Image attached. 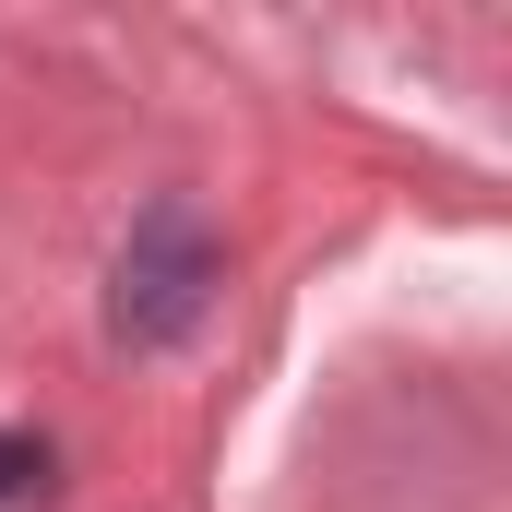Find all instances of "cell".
<instances>
[{
    "mask_svg": "<svg viewBox=\"0 0 512 512\" xmlns=\"http://www.w3.org/2000/svg\"><path fill=\"white\" fill-rule=\"evenodd\" d=\"M203 298H215V227H203L191 203H155V215L131 227L120 274H108V334H120V346H179V334L203 322Z\"/></svg>",
    "mask_w": 512,
    "mask_h": 512,
    "instance_id": "1",
    "label": "cell"
},
{
    "mask_svg": "<svg viewBox=\"0 0 512 512\" xmlns=\"http://www.w3.org/2000/svg\"><path fill=\"white\" fill-rule=\"evenodd\" d=\"M60 489V465H48V441H24V429H0V501H48Z\"/></svg>",
    "mask_w": 512,
    "mask_h": 512,
    "instance_id": "2",
    "label": "cell"
}]
</instances>
